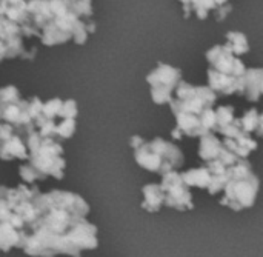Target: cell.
I'll return each mask as SVG.
<instances>
[{"label": "cell", "instance_id": "cell-1", "mask_svg": "<svg viewBox=\"0 0 263 257\" xmlns=\"http://www.w3.org/2000/svg\"><path fill=\"white\" fill-rule=\"evenodd\" d=\"M228 182L220 197V205L242 211L256 204L259 193V177L253 173V165L248 159H239L227 168Z\"/></svg>", "mask_w": 263, "mask_h": 257}, {"label": "cell", "instance_id": "cell-2", "mask_svg": "<svg viewBox=\"0 0 263 257\" xmlns=\"http://www.w3.org/2000/svg\"><path fill=\"white\" fill-rule=\"evenodd\" d=\"M134 159L140 168L160 176L179 170L185 162L182 150L176 143L162 137H154L149 142L143 140L134 148Z\"/></svg>", "mask_w": 263, "mask_h": 257}, {"label": "cell", "instance_id": "cell-3", "mask_svg": "<svg viewBox=\"0 0 263 257\" xmlns=\"http://www.w3.org/2000/svg\"><path fill=\"white\" fill-rule=\"evenodd\" d=\"M18 248L29 257H82V251L72 245L66 234H55L39 227H29L23 231Z\"/></svg>", "mask_w": 263, "mask_h": 257}, {"label": "cell", "instance_id": "cell-4", "mask_svg": "<svg viewBox=\"0 0 263 257\" xmlns=\"http://www.w3.org/2000/svg\"><path fill=\"white\" fill-rule=\"evenodd\" d=\"M216 100H217V94L208 85L200 86L180 80L173 93L170 106L174 116L180 113L200 116L206 108H213Z\"/></svg>", "mask_w": 263, "mask_h": 257}, {"label": "cell", "instance_id": "cell-5", "mask_svg": "<svg viewBox=\"0 0 263 257\" xmlns=\"http://www.w3.org/2000/svg\"><path fill=\"white\" fill-rule=\"evenodd\" d=\"M63 146L59 140L42 137L39 146L28 154V163L34 167L43 179L54 177L57 180L63 179L66 160L63 159Z\"/></svg>", "mask_w": 263, "mask_h": 257}, {"label": "cell", "instance_id": "cell-6", "mask_svg": "<svg viewBox=\"0 0 263 257\" xmlns=\"http://www.w3.org/2000/svg\"><path fill=\"white\" fill-rule=\"evenodd\" d=\"M182 80V71L168 63L159 62L157 66L146 76V82L151 86V99L156 105L170 103L173 93Z\"/></svg>", "mask_w": 263, "mask_h": 257}, {"label": "cell", "instance_id": "cell-7", "mask_svg": "<svg viewBox=\"0 0 263 257\" xmlns=\"http://www.w3.org/2000/svg\"><path fill=\"white\" fill-rule=\"evenodd\" d=\"M160 187L165 193V207L177 211H190L194 208L191 188L183 182L180 171L173 170L162 174Z\"/></svg>", "mask_w": 263, "mask_h": 257}, {"label": "cell", "instance_id": "cell-8", "mask_svg": "<svg viewBox=\"0 0 263 257\" xmlns=\"http://www.w3.org/2000/svg\"><path fill=\"white\" fill-rule=\"evenodd\" d=\"M43 194H45L48 208H59L79 217H86L89 214L88 202L77 193L63 191V190H51Z\"/></svg>", "mask_w": 263, "mask_h": 257}, {"label": "cell", "instance_id": "cell-9", "mask_svg": "<svg viewBox=\"0 0 263 257\" xmlns=\"http://www.w3.org/2000/svg\"><path fill=\"white\" fill-rule=\"evenodd\" d=\"M65 234L72 242V245L82 253L92 251L99 247L97 227L91 224L86 217H74L71 227Z\"/></svg>", "mask_w": 263, "mask_h": 257}, {"label": "cell", "instance_id": "cell-10", "mask_svg": "<svg viewBox=\"0 0 263 257\" xmlns=\"http://www.w3.org/2000/svg\"><path fill=\"white\" fill-rule=\"evenodd\" d=\"M206 60L210 63V68L223 74L236 76V77L243 76L247 69L243 62L237 56H234L231 51H228L225 45H216L210 48L206 51Z\"/></svg>", "mask_w": 263, "mask_h": 257}, {"label": "cell", "instance_id": "cell-11", "mask_svg": "<svg viewBox=\"0 0 263 257\" xmlns=\"http://www.w3.org/2000/svg\"><path fill=\"white\" fill-rule=\"evenodd\" d=\"M2 122L12 125L14 130H18L26 125H34V122L29 116V102L25 99H20L17 102L3 105L2 106Z\"/></svg>", "mask_w": 263, "mask_h": 257}, {"label": "cell", "instance_id": "cell-12", "mask_svg": "<svg viewBox=\"0 0 263 257\" xmlns=\"http://www.w3.org/2000/svg\"><path fill=\"white\" fill-rule=\"evenodd\" d=\"M263 93V71L260 68L245 69L240 79L239 94L250 102H257Z\"/></svg>", "mask_w": 263, "mask_h": 257}, {"label": "cell", "instance_id": "cell-13", "mask_svg": "<svg viewBox=\"0 0 263 257\" xmlns=\"http://www.w3.org/2000/svg\"><path fill=\"white\" fill-rule=\"evenodd\" d=\"M240 77L230 76L219 72L213 68L208 69V86L216 93V94H223V96H233L239 94L240 91Z\"/></svg>", "mask_w": 263, "mask_h": 257}, {"label": "cell", "instance_id": "cell-14", "mask_svg": "<svg viewBox=\"0 0 263 257\" xmlns=\"http://www.w3.org/2000/svg\"><path fill=\"white\" fill-rule=\"evenodd\" d=\"M0 159L2 160H26L28 159V150L25 146V142L22 137L14 131L12 134L0 139Z\"/></svg>", "mask_w": 263, "mask_h": 257}, {"label": "cell", "instance_id": "cell-15", "mask_svg": "<svg viewBox=\"0 0 263 257\" xmlns=\"http://www.w3.org/2000/svg\"><path fill=\"white\" fill-rule=\"evenodd\" d=\"M140 207L146 213H159L165 207V193L160 183H146L142 188Z\"/></svg>", "mask_w": 263, "mask_h": 257}, {"label": "cell", "instance_id": "cell-16", "mask_svg": "<svg viewBox=\"0 0 263 257\" xmlns=\"http://www.w3.org/2000/svg\"><path fill=\"white\" fill-rule=\"evenodd\" d=\"M199 139L200 140H199V151H197V154H199V157L205 163L210 162V160H214V159H217L220 156V153L223 150V143L217 137L216 133L208 131V133L202 134Z\"/></svg>", "mask_w": 263, "mask_h": 257}, {"label": "cell", "instance_id": "cell-17", "mask_svg": "<svg viewBox=\"0 0 263 257\" xmlns=\"http://www.w3.org/2000/svg\"><path fill=\"white\" fill-rule=\"evenodd\" d=\"M222 143L239 159H248L250 154L257 150V142L251 137V134H242L236 139L223 137Z\"/></svg>", "mask_w": 263, "mask_h": 257}, {"label": "cell", "instance_id": "cell-18", "mask_svg": "<svg viewBox=\"0 0 263 257\" xmlns=\"http://www.w3.org/2000/svg\"><path fill=\"white\" fill-rule=\"evenodd\" d=\"M25 230H17L9 222H0V253H9L18 248Z\"/></svg>", "mask_w": 263, "mask_h": 257}, {"label": "cell", "instance_id": "cell-19", "mask_svg": "<svg viewBox=\"0 0 263 257\" xmlns=\"http://www.w3.org/2000/svg\"><path fill=\"white\" fill-rule=\"evenodd\" d=\"M183 182L190 187V188H200V190H206L211 180V173L206 168V165L203 167H197V168H191L186 171H180Z\"/></svg>", "mask_w": 263, "mask_h": 257}, {"label": "cell", "instance_id": "cell-20", "mask_svg": "<svg viewBox=\"0 0 263 257\" xmlns=\"http://www.w3.org/2000/svg\"><path fill=\"white\" fill-rule=\"evenodd\" d=\"M216 8L214 0H186L183 3V15L190 19L191 14H196L199 20H205Z\"/></svg>", "mask_w": 263, "mask_h": 257}, {"label": "cell", "instance_id": "cell-21", "mask_svg": "<svg viewBox=\"0 0 263 257\" xmlns=\"http://www.w3.org/2000/svg\"><path fill=\"white\" fill-rule=\"evenodd\" d=\"M239 122H240L242 130H243L247 134L256 133L257 136H262L263 117L262 114H260L256 108H251V109L245 111L243 116L239 117Z\"/></svg>", "mask_w": 263, "mask_h": 257}, {"label": "cell", "instance_id": "cell-22", "mask_svg": "<svg viewBox=\"0 0 263 257\" xmlns=\"http://www.w3.org/2000/svg\"><path fill=\"white\" fill-rule=\"evenodd\" d=\"M225 48L228 51H231L234 56L240 57L250 51V43H248V39L243 32L230 31L225 37Z\"/></svg>", "mask_w": 263, "mask_h": 257}, {"label": "cell", "instance_id": "cell-23", "mask_svg": "<svg viewBox=\"0 0 263 257\" xmlns=\"http://www.w3.org/2000/svg\"><path fill=\"white\" fill-rule=\"evenodd\" d=\"M216 111V126H214V133L219 134L225 126H228L234 117H236V108L233 105H223V106H219Z\"/></svg>", "mask_w": 263, "mask_h": 257}, {"label": "cell", "instance_id": "cell-24", "mask_svg": "<svg viewBox=\"0 0 263 257\" xmlns=\"http://www.w3.org/2000/svg\"><path fill=\"white\" fill-rule=\"evenodd\" d=\"M69 11L83 20H89L92 17V0H65Z\"/></svg>", "mask_w": 263, "mask_h": 257}, {"label": "cell", "instance_id": "cell-25", "mask_svg": "<svg viewBox=\"0 0 263 257\" xmlns=\"http://www.w3.org/2000/svg\"><path fill=\"white\" fill-rule=\"evenodd\" d=\"M62 102L63 100L59 99V97H54V99H49L48 102H43L42 113H40V116L37 119H52V120H57ZM37 119H34V120H37Z\"/></svg>", "mask_w": 263, "mask_h": 257}, {"label": "cell", "instance_id": "cell-26", "mask_svg": "<svg viewBox=\"0 0 263 257\" xmlns=\"http://www.w3.org/2000/svg\"><path fill=\"white\" fill-rule=\"evenodd\" d=\"M76 133V119H60L55 125V139L66 140L71 139Z\"/></svg>", "mask_w": 263, "mask_h": 257}, {"label": "cell", "instance_id": "cell-27", "mask_svg": "<svg viewBox=\"0 0 263 257\" xmlns=\"http://www.w3.org/2000/svg\"><path fill=\"white\" fill-rule=\"evenodd\" d=\"M5 190L6 187L5 185H0V222H9L12 227H15L17 230H20L15 224V219L12 216V210H11V205L5 196Z\"/></svg>", "mask_w": 263, "mask_h": 257}, {"label": "cell", "instance_id": "cell-28", "mask_svg": "<svg viewBox=\"0 0 263 257\" xmlns=\"http://www.w3.org/2000/svg\"><path fill=\"white\" fill-rule=\"evenodd\" d=\"M227 182H228L227 170H225V171H220V173H214V174H211V180H210V185H208L206 191H208L211 196H216V194H219V193L223 191Z\"/></svg>", "mask_w": 263, "mask_h": 257}, {"label": "cell", "instance_id": "cell-29", "mask_svg": "<svg viewBox=\"0 0 263 257\" xmlns=\"http://www.w3.org/2000/svg\"><path fill=\"white\" fill-rule=\"evenodd\" d=\"M18 176H20V179L23 180V183H28V185H32V183H35V182H39V180H45V179L40 176V173H39L34 167H31L29 163L20 165V168H18Z\"/></svg>", "mask_w": 263, "mask_h": 257}, {"label": "cell", "instance_id": "cell-30", "mask_svg": "<svg viewBox=\"0 0 263 257\" xmlns=\"http://www.w3.org/2000/svg\"><path fill=\"white\" fill-rule=\"evenodd\" d=\"M20 99H22L20 91L14 85H6V86L0 88V106L17 102Z\"/></svg>", "mask_w": 263, "mask_h": 257}, {"label": "cell", "instance_id": "cell-31", "mask_svg": "<svg viewBox=\"0 0 263 257\" xmlns=\"http://www.w3.org/2000/svg\"><path fill=\"white\" fill-rule=\"evenodd\" d=\"M77 113H79V108H77L76 100L74 99H68V100H63L62 102L60 113H59V119H76L77 117Z\"/></svg>", "mask_w": 263, "mask_h": 257}, {"label": "cell", "instance_id": "cell-32", "mask_svg": "<svg viewBox=\"0 0 263 257\" xmlns=\"http://www.w3.org/2000/svg\"><path fill=\"white\" fill-rule=\"evenodd\" d=\"M200 123H202L205 133H208V131L214 133V126H216V111H214V106L213 108H206L200 114Z\"/></svg>", "mask_w": 263, "mask_h": 257}, {"label": "cell", "instance_id": "cell-33", "mask_svg": "<svg viewBox=\"0 0 263 257\" xmlns=\"http://www.w3.org/2000/svg\"><path fill=\"white\" fill-rule=\"evenodd\" d=\"M231 9H233V5L231 3H227V5H222V6H217L214 11H213V14H214V20L216 22H222L230 12H231Z\"/></svg>", "mask_w": 263, "mask_h": 257}, {"label": "cell", "instance_id": "cell-34", "mask_svg": "<svg viewBox=\"0 0 263 257\" xmlns=\"http://www.w3.org/2000/svg\"><path fill=\"white\" fill-rule=\"evenodd\" d=\"M143 140H145V139H143V137H140V136H133V137H131V140H129V145H131V148L134 150V148H136V146H139Z\"/></svg>", "mask_w": 263, "mask_h": 257}, {"label": "cell", "instance_id": "cell-35", "mask_svg": "<svg viewBox=\"0 0 263 257\" xmlns=\"http://www.w3.org/2000/svg\"><path fill=\"white\" fill-rule=\"evenodd\" d=\"M214 3H216V6H222V5L230 3V0H214Z\"/></svg>", "mask_w": 263, "mask_h": 257}, {"label": "cell", "instance_id": "cell-36", "mask_svg": "<svg viewBox=\"0 0 263 257\" xmlns=\"http://www.w3.org/2000/svg\"><path fill=\"white\" fill-rule=\"evenodd\" d=\"M0 122H2V106H0Z\"/></svg>", "mask_w": 263, "mask_h": 257}, {"label": "cell", "instance_id": "cell-37", "mask_svg": "<svg viewBox=\"0 0 263 257\" xmlns=\"http://www.w3.org/2000/svg\"><path fill=\"white\" fill-rule=\"evenodd\" d=\"M179 2H180V3H182V5H183V3H185V2H186V0H179Z\"/></svg>", "mask_w": 263, "mask_h": 257}]
</instances>
